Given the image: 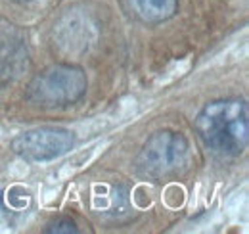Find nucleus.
Wrapping results in <instances>:
<instances>
[{"mask_svg":"<svg viewBox=\"0 0 249 234\" xmlns=\"http://www.w3.org/2000/svg\"><path fill=\"white\" fill-rule=\"evenodd\" d=\"M44 233H52V234H75L79 233L77 229V223L67 219V217H60V219H54L52 223H48V227L44 229Z\"/></svg>","mask_w":249,"mask_h":234,"instance_id":"6e6552de","label":"nucleus"},{"mask_svg":"<svg viewBox=\"0 0 249 234\" xmlns=\"http://www.w3.org/2000/svg\"><path fill=\"white\" fill-rule=\"evenodd\" d=\"M134 14L144 23H163L178 10V0H128Z\"/></svg>","mask_w":249,"mask_h":234,"instance_id":"0eeeda50","label":"nucleus"},{"mask_svg":"<svg viewBox=\"0 0 249 234\" xmlns=\"http://www.w3.org/2000/svg\"><path fill=\"white\" fill-rule=\"evenodd\" d=\"M75 144V135L63 127H36L18 135L12 150L25 161H52L67 154Z\"/></svg>","mask_w":249,"mask_h":234,"instance_id":"20e7f679","label":"nucleus"},{"mask_svg":"<svg viewBox=\"0 0 249 234\" xmlns=\"http://www.w3.org/2000/svg\"><path fill=\"white\" fill-rule=\"evenodd\" d=\"M56 44L67 56H77L89 50L96 40V23L89 14H79V10H67L60 21L54 25Z\"/></svg>","mask_w":249,"mask_h":234,"instance_id":"39448f33","label":"nucleus"},{"mask_svg":"<svg viewBox=\"0 0 249 234\" xmlns=\"http://www.w3.org/2000/svg\"><path fill=\"white\" fill-rule=\"evenodd\" d=\"M89 87L87 73L71 63H54L44 67L29 81L25 98L33 106L54 110L79 102Z\"/></svg>","mask_w":249,"mask_h":234,"instance_id":"f03ea898","label":"nucleus"},{"mask_svg":"<svg viewBox=\"0 0 249 234\" xmlns=\"http://www.w3.org/2000/svg\"><path fill=\"white\" fill-rule=\"evenodd\" d=\"M29 48L14 27H0V87H8L29 69Z\"/></svg>","mask_w":249,"mask_h":234,"instance_id":"423d86ee","label":"nucleus"},{"mask_svg":"<svg viewBox=\"0 0 249 234\" xmlns=\"http://www.w3.org/2000/svg\"><path fill=\"white\" fill-rule=\"evenodd\" d=\"M190 142L182 133L157 131L140 150L136 157L138 175L150 180H161L178 175L188 165Z\"/></svg>","mask_w":249,"mask_h":234,"instance_id":"7ed1b4c3","label":"nucleus"},{"mask_svg":"<svg viewBox=\"0 0 249 234\" xmlns=\"http://www.w3.org/2000/svg\"><path fill=\"white\" fill-rule=\"evenodd\" d=\"M12 2H18V4H25V2H31V0H12Z\"/></svg>","mask_w":249,"mask_h":234,"instance_id":"1a4fd4ad","label":"nucleus"},{"mask_svg":"<svg viewBox=\"0 0 249 234\" xmlns=\"http://www.w3.org/2000/svg\"><path fill=\"white\" fill-rule=\"evenodd\" d=\"M196 133L213 154L236 157L249 142V108L242 98H220L205 104L196 117Z\"/></svg>","mask_w":249,"mask_h":234,"instance_id":"f257e3e1","label":"nucleus"}]
</instances>
